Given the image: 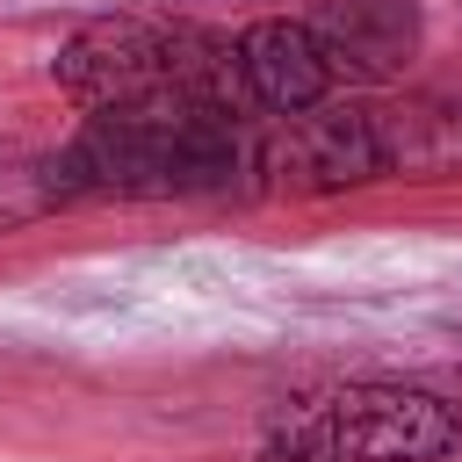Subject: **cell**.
<instances>
[{"label": "cell", "instance_id": "7a4b0ae2", "mask_svg": "<svg viewBox=\"0 0 462 462\" xmlns=\"http://www.w3.org/2000/svg\"><path fill=\"white\" fill-rule=\"evenodd\" d=\"M462 448V404L419 383H346L282 411L260 462H440Z\"/></svg>", "mask_w": 462, "mask_h": 462}, {"label": "cell", "instance_id": "5b68a950", "mask_svg": "<svg viewBox=\"0 0 462 462\" xmlns=\"http://www.w3.org/2000/svg\"><path fill=\"white\" fill-rule=\"evenodd\" d=\"M383 173L404 180H455L462 173V101L455 94H397L368 108Z\"/></svg>", "mask_w": 462, "mask_h": 462}, {"label": "cell", "instance_id": "8992f818", "mask_svg": "<svg viewBox=\"0 0 462 462\" xmlns=\"http://www.w3.org/2000/svg\"><path fill=\"white\" fill-rule=\"evenodd\" d=\"M282 166H289L303 188H318V195H332V188H361V180H383L368 108H318V116H296Z\"/></svg>", "mask_w": 462, "mask_h": 462}, {"label": "cell", "instance_id": "52a82bcc", "mask_svg": "<svg viewBox=\"0 0 462 462\" xmlns=\"http://www.w3.org/2000/svg\"><path fill=\"white\" fill-rule=\"evenodd\" d=\"M79 166L72 152H29V144H0V231L43 224L65 202H79Z\"/></svg>", "mask_w": 462, "mask_h": 462}, {"label": "cell", "instance_id": "6da1fadb", "mask_svg": "<svg viewBox=\"0 0 462 462\" xmlns=\"http://www.w3.org/2000/svg\"><path fill=\"white\" fill-rule=\"evenodd\" d=\"M65 152L87 195H217L267 166V152L238 116L188 108V101L94 108Z\"/></svg>", "mask_w": 462, "mask_h": 462}, {"label": "cell", "instance_id": "3957f363", "mask_svg": "<svg viewBox=\"0 0 462 462\" xmlns=\"http://www.w3.org/2000/svg\"><path fill=\"white\" fill-rule=\"evenodd\" d=\"M231 51H238V79H245L253 116H289V123H296V116L325 108V94H332V65H325L310 22L267 14V22L238 29Z\"/></svg>", "mask_w": 462, "mask_h": 462}, {"label": "cell", "instance_id": "277c9868", "mask_svg": "<svg viewBox=\"0 0 462 462\" xmlns=\"http://www.w3.org/2000/svg\"><path fill=\"white\" fill-rule=\"evenodd\" d=\"M332 79H397L419 51V7L411 0H325L303 14Z\"/></svg>", "mask_w": 462, "mask_h": 462}]
</instances>
